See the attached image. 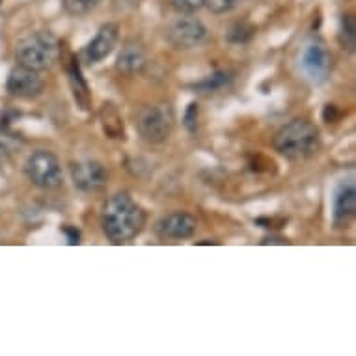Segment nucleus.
I'll return each mask as SVG.
<instances>
[{
  "label": "nucleus",
  "instance_id": "f257e3e1",
  "mask_svg": "<svg viewBox=\"0 0 356 356\" xmlns=\"http://www.w3.org/2000/svg\"><path fill=\"white\" fill-rule=\"evenodd\" d=\"M146 226V213L127 193L108 196L101 211V228L114 245L133 241Z\"/></svg>",
  "mask_w": 356,
  "mask_h": 356
},
{
  "label": "nucleus",
  "instance_id": "f03ea898",
  "mask_svg": "<svg viewBox=\"0 0 356 356\" xmlns=\"http://www.w3.org/2000/svg\"><path fill=\"white\" fill-rule=\"evenodd\" d=\"M321 146L319 129L304 118H295L287 122L273 138V147L280 153L282 157L289 161H302L316 155Z\"/></svg>",
  "mask_w": 356,
  "mask_h": 356
},
{
  "label": "nucleus",
  "instance_id": "7ed1b4c3",
  "mask_svg": "<svg viewBox=\"0 0 356 356\" xmlns=\"http://www.w3.org/2000/svg\"><path fill=\"white\" fill-rule=\"evenodd\" d=\"M60 56H62V45L58 38L47 30L26 35L15 47V58L19 64L35 71L51 70L53 65L58 64Z\"/></svg>",
  "mask_w": 356,
  "mask_h": 356
},
{
  "label": "nucleus",
  "instance_id": "20e7f679",
  "mask_svg": "<svg viewBox=\"0 0 356 356\" xmlns=\"http://www.w3.org/2000/svg\"><path fill=\"white\" fill-rule=\"evenodd\" d=\"M24 172L29 175L32 185L43 188V191L60 187L64 181V172H62L58 157L47 149H35L30 153L24 163Z\"/></svg>",
  "mask_w": 356,
  "mask_h": 356
},
{
  "label": "nucleus",
  "instance_id": "39448f33",
  "mask_svg": "<svg viewBox=\"0 0 356 356\" xmlns=\"http://www.w3.org/2000/svg\"><path fill=\"white\" fill-rule=\"evenodd\" d=\"M136 129L147 144H163L174 129V112L168 105L144 106L136 116Z\"/></svg>",
  "mask_w": 356,
  "mask_h": 356
},
{
  "label": "nucleus",
  "instance_id": "423d86ee",
  "mask_svg": "<svg viewBox=\"0 0 356 356\" xmlns=\"http://www.w3.org/2000/svg\"><path fill=\"white\" fill-rule=\"evenodd\" d=\"M207 38L205 24L196 17H179L172 21L166 29V40L170 45L179 51L198 47Z\"/></svg>",
  "mask_w": 356,
  "mask_h": 356
},
{
  "label": "nucleus",
  "instance_id": "0eeeda50",
  "mask_svg": "<svg viewBox=\"0 0 356 356\" xmlns=\"http://www.w3.org/2000/svg\"><path fill=\"white\" fill-rule=\"evenodd\" d=\"M300 67L309 81L319 84V82L327 81V76L330 75L332 54L328 53V49L325 47L323 41H309L300 54Z\"/></svg>",
  "mask_w": 356,
  "mask_h": 356
},
{
  "label": "nucleus",
  "instance_id": "6e6552de",
  "mask_svg": "<svg viewBox=\"0 0 356 356\" xmlns=\"http://www.w3.org/2000/svg\"><path fill=\"white\" fill-rule=\"evenodd\" d=\"M43 88H45V82L41 79L40 71L30 70L26 65L17 64L8 75V94L19 97V99H34L41 95Z\"/></svg>",
  "mask_w": 356,
  "mask_h": 356
},
{
  "label": "nucleus",
  "instance_id": "1a4fd4ad",
  "mask_svg": "<svg viewBox=\"0 0 356 356\" xmlns=\"http://www.w3.org/2000/svg\"><path fill=\"white\" fill-rule=\"evenodd\" d=\"M71 179L82 193H95L108 181V170L99 161H79L71 164Z\"/></svg>",
  "mask_w": 356,
  "mask_h": 356
},
{
  "label": "nucleus",
  "instance_id": "9d476101",
  "mask_svg": "<svg viewBox=\"0 0 356 356\" xmlns=\"http://www.w3.org/2000/svg\"><path fill=\"white\" fill-rule=\"evenodd\" d=\"M198 220L185 211H175L157 222V234L164 239H191L196 234Z\"/></svg>",
  "mask_w": 356,
  "mask_h": 356
},
{
  "label": "nucleus",
  "instance_id": "9b49d317",
  "mask_svg": "<svg viewBox=\"0 0 356 356\" xmlns=\"http://www.w3.org/2000/svg\"><path fill=\"white\" fill-rule=\"evenodd\" d=\"M120 40V29L118 24L106 23L99 29V32L95 34V38L88 43L86 51V60L90 64H99L105 58H108L112 51L116 49V43Z\"/></svg>",
  "mask_w": 356,
  "mask_h": 356
},
{
  "label": "nucleus",
  "instance_id": "f8f14e48",
  "mask_svg": "<svg viewBox=\"0 0 356 356\" xmlns=\"http://www.w3.org/2000/svg\"><path fill=\"white\" fill-rule=\"evenodd\" d=\"M147 64V56L144 53V49H142L140 43H135V41H131L127 43L125 47L122 49V53L118 56L116 60V70L123 75H136V73H140Z\"/></svg>",
  "mask_w": 356,
  "mask_h": 356
},
{
  "label": "nucleus",
  "instance_id": "ddd939ff",
  "mask_svg": "<svg viewBox=\"0 0 356 356\" xmlns=\"http://www.w3.org/2000/svg\"><path fill=\"white\" fill-rule=\"evenodd\" d=\"M356 211V188L353 183H347L339 188L334 200V220L347 222Z\"/></svg>",
  "mask_w": 356,
  "mask_h": 356
},
{
  "label": "nucleus",
  "instance_id": "4468645a",
  "mask_svg": "<svg viewBox=\"0 0 356 356\" xmlns=\"http://www.w3.org/2000/svg\"><path fill=\"white\" fill-rule=\"evenodd\" d=\"M101 125H103V131L105 135L112 140H123L125 138V129H123V120L120 116V112L112 103H105L101 106L99 112Z\"/></svg>",
  "mask_w": 356,
  "mask_h": 356
},
{
  "label": "nucleus",
  "instance_id": "2eb2a0df",
  "mask_svg": "<svg viewBox=\"0 0 356 356\" xmlns=\"http://www.w3.org/2000/svg\"><path fill=\"white\" fill-rule=\"evenodd\" d=\"M70 81L76 103L81 105L82 111H88V106H90V94H88V86L84 79H82L81 67L76 64V60H73L70 65Z\"/></svg>",
  "mask_w": 356,
  "mask_h": 356
},
{
  "label": "nucleus",
  "instance_id": "dca6fc26",
  "mask_svg": "<svg viewBox=\"0 0 356 356\" xmlns=\"http://www.w3.org/2000/svg\"><path fill=\"white\" fill-rule=\"evenodd\" d=\"M234 76L229 71H215V73H211L209 76H205L204 81H200L194 84V90H198L200 94H211V92H216V90H220L226 84H229Z\"/></svg>",
  "mask_w": 356,
  "mask_h": 356
},
{
  "label": "nucleus",
  "instance_id": "f3484780",
  "mask_svg": "<svg viewBox=\"0 0 356 356\" xmlns=\"http://www.w3.org/2000/svg\"><path fill=\"white\" fill-rule=\"evenodd\" d=\"M101 2L103 0H62V8H64V12L67 15L82 17V15H88L90 12H94Z\"/></svg>",
  "mask_w": 356,
  "mask_h": 356
},
{
  "label": "nucleus",
  "instance_id": "a211bd4d",
  "mask_svg": "<svg viewBox=\"0 0 356 356\" xmlns=\"http://www.w3.org/2000/svg\"><path fill=\"white\" fill-rule=\"evenodd\" d=\"M339 41L343 49L349 53H355L356 47V21L353 15H343L341 17V29H339Z\"/></svg>",
  "mask_w": 356,
  "mask_h": 356
},
{
  "label": "nucleus",
  "instance_id": "6ab92c4d",
  "mask_svg": "<svg viewBox=\"0 0 356 356\" xmlns=\"http://www.w3.org/2000/svg\"><path fill=\"white\" fill-rule=\"evenodd\" d=\"M254 32H256V29L250 26V24H246V23L235 24L234 29L228 32V41L229 43H237V45H239V43H246V41L250 40L252 35H254Z\"/></svg>",
  "mask_w": 356,
  "mask_h": 356
},
{
  "label": "nucleus",
  "instance_id": "aec40b11",
  "mask_svg": "<svg viewBox=\"0 0 356 356\" xmlns=\"http://www.w3.org/2000/svg\"><path fill=\"white\" fill-rule=\"evenodd\" d=\"M241 0H204V6L215 15H222V13H229L232 10L239 6Z\"/></svg>",
  "mask_w": 356,
  "mask_h": 356
},
{
  "label": "nucleus",
  "instance_id": "412c9836",
  "mask_svg": "<svg viewBox=\"0 0 356 356\" xmlns=\"http://www.w3.org/2000/svg\"><path fill=\"white\" fill-rule=\"evenodd\" d=\"M183 125L193 135L198 131V103H194V101L188 103L187 111H185V118H183Z\"/></svg>",
  "mask_w": 356,
  "mask_h": 356
},
{
  "label": "nucleus",
  "instance_id": "4be33fe9",
  "mask_svg": "<svg viewBox=\"0 0 356 356\" xmlns=\"http://www.w3.org/2000/svg\"><path fill=\"white\" fill-rule=\"evenodd\" d=\"M175 10L183 13L198 12L200 8H204V0H170Z\"/></svg>",
  "mask_w": 356,
  "mask_h": 356
},
{
  "label": "nucleus",
  "instance_id": "5701e85b",
  "mask_svg": "<svg viewBox=\"0 0 356 356\" xmlns=\"http://www.w3.org/2000/svg\"><path fill=\"white\" fill-rule=\"evenodd\" d=\"M323 118H325V122L327 123L338 122V118H339L338 108H336L334 105H327L325 106V112H323Z\"/></svg>",
  "mask_w": 356,
  "mask_h": 356
},
{
  "label": "nucleus",
  "instance_id": "b1692460",
  "mask_svg": "<svg viewBox=\"0 0 356 356\" xmlns=\"http://www.w3.org/2000/svg\"><path fill=\"white\" fill-rule=\"evenodd\" d=\"M64 234L67 235V243H70V245H79V243H81V234H79V229L71 228V226H65Z\"/></svg>",
  "mask_w": 356,
  "mask_h": 356
},
{
  "label": "nucleus",
  "instance_id": "393cba45",
  "mask_svg": "<svg viewBox=\"0 0 356 356\" xmlns=\"http://www.w3.org/2000/svg\"><path fill=\"white\" fill-rule=\"evenodd\" d=\"M10 161V149L0 142V164H6Z\"/></svg>",
  "mask_w": 356,
  "mask_h": 356
},
{
  "label": "nucleus",
  "instance_id": "a878e982",
  "mask_svg": "<svg viewBox=\"0 0 356 356\" xmlns=\"http://www.w3.org/2000/svg\"><path fill=\"white\" fill-rule=\"evenodd\" d=\"M261 245H287V239H282V237H267V239L261 241Z\"/></svg>",
  "mask_w": 356,
  "mask_h": 356
},
{
  "label": "nucleus",
  "instance_id": "bb28decb",
  "mask_svg": "<svg viewBox=\"0 0 356 356\" xmlns=\"http://www.w3.org/2000/svg\"><path fill=\"white\" fill-rule=\"evenodd\" d=\"M200 245H216L215 241H204V243H200Z\"/></svg>",
  "mask_w": 356,
  "mask_h": 356
}]
</instances>
